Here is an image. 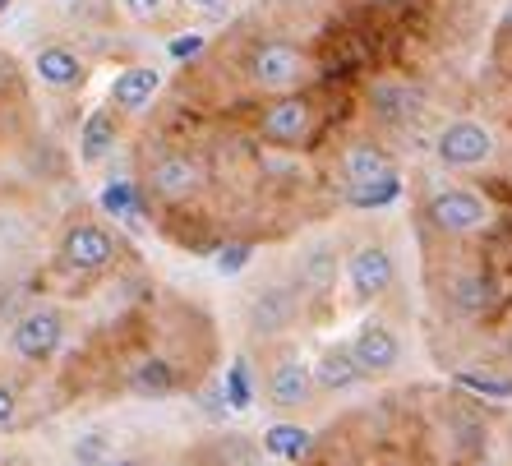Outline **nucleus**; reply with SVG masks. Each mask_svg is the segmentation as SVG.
<instances>
[{
  "instance_id": "nucleus-1",
  "label": "nucleus",
  "mask_w": 512,
  "mask_h": 466,
  "mask_svg": "<svg viewBox=\"0 0 512 466\" xmlns=\"http://www.w3.org/2000/svg\"><path fill=\"white\" fill-rule=\"evenodd\" d=\"M259 370H263V402L277 416H300V411L314 407V397H319L314 370L291 342H263Z\"/></svg>"
},
{
  "instance_id": "nucleus-2",
  "label": "nucleus",
  "mask_w": 512,
  "mask_h": 466,
  "mask_svg": "<svg viewBox=\"0 0 512 466\" xmlns=\"http://www.w3.org/2000/svg\"><path fill=\"white\" fill-rule=\"evenodd\" d=\"M420 222L443 240H480L494 227V204L471 185H439L425 194Z\"/></svg>"
},
{
  "instance_id": "nucleus-3",
  "label": "nucleus",
  "mask_w": 512,
  "mask_h": 466,
  "mask_svg": "<svg viewBox=\"0 0 512 466\" xmlns=\"http://www.w3.org/2000/svg\"><path fill=\"white\" fill-rule=\"evenodd\" d=\"M300 319H305V296L291 277H268L245 300V328L254 342H286Z\"/></svg>"
},
{
  "instance_id": "nucleus-4",
  "label": "nucleus",
  "mask_w": 512,
  "mask_h": 466,
  "mask_svg": "<svg viewBox=\"0 0 512 466\" xmlns=\"http://www.w3.org/2000/svg\"><path fill=\"white\" fill-rule=\"evenodd\" d=\"M116 259H120L116 231H111L107 222H97V217L70 222L56 240V268L70 277H97V273H107Z\"/></svg>"
},
{
  "instance_id": "nucleus-5",
  "label": "nucleus",
  "mask_w": 512,
  "mask_h": 466,
  "mask_svg": "<svg viewBox=\"0 0 512 466\" xmlns=\"http://www.w3.org/2000/svg\"><path fill=\"white\" fill-rule=\"evenodd\" d=\"M245 79H250L259 93L286 97V93H300V88L310 84L314 65H310V56H305L296 42L268 37V42H259V47L250 51V60H245Z\"/></svg>"
},
{
  "instance_id": "nucleus-6",
  "label": "nucleus",
  "mask_w": 512,
  "mask_h": 466,
  "mask_svg": "<svg viewBox=\"0 0 512 466\" xmlns=\"http://www.w3.org/2000/svg\"><path fill=\"white\" fill-rule=\"evenodd\" d=\"M65 337H70V323L65 314L51 310V305H33L28 314L10 323V351L28 365H47L56 360V351L65 347Z\"/></svg>"
},
{
  "instance_id": "nucleus-7",
  "label": "nucleus",
  "mask_w": 512,
  "mask_h": 466,
  "mask_svg": "<svg viewBox=\"0 0 512 466\" xmlns=\"http://www.w3.org/2000/svg\"><path fill=\"white\" fill-rule=\"evenodd\" d=\"M499 144L489 125L480 120H448L439 134H434V157H439L448 171H485L494 162Z\"/></svg>"
},
{
  "instance_id": "nucleus-8",
  "label": "nucleus",
  "mask_w": 512,
  "mask_h": 466,
  "mask_svg": "<svg viewBox=\"0 0 512 466\" xmlns=\"http://www.w3.org/2000/svg\"><path fill=\"white\" fill-rule=\"evenodd\" d=\"M342 273H346V287L360 305H374V300L388 296V287L397 282V259L383 240H365L356 250L342 259Z\"/></svg>"
},
{
  "instance_id": "nucleus-9",
  "label": "nucleus",
  "mask_w": 512,
  "mask_h": 466,
  "mask_svg": "<svg viewBox=\"0 0 512 466\" xmlns=\"http://www.w3.org/2000/svg\"><path fill=\"white\" fill-rule=\"evenodd\" d=\"M314 120H319V111H314V102L305 93L273 97V102L259 111V139L263 144H277V148H300V144H310Z\"/></svg>"
},
{
  "instance_id": "nucleus-10",
  "label": "nucleus",
  "mask_w": 512,
  "mask_h": 466,
  "mask_svg": "<svg viewBox=\"0 0 512 466\" xmlns=\"http://www.w3.org/2000/svg\"><path fill=\"white\" fill-rule=\"evenodd\" d=\"M148 190L162 204H185L203 190V162L190 148H157L148 162Z\"/></svg>"
},
{
  "instance_id": "nucleus-11",
  "label": "nucleus",
  "mask_w": 512,
  "mask_h": 466,
  "mask_svg": "<svg viewBox=\"0 0 512 466\" xmlns=\"http://www.w3.org/2000/svg\"><path fill=\"white\" fill-rule=\"evenodd\" d=\"M337 277H342V250L328 236L310 240L291 263V282L300 287L305 300H328L337 291Z\"/></svg>"
},
{
  "instance_id": "nucleus-12",
  "label": "nucleus",
  "mask_w": 512,
  "mask_h": 466,
  "mask_svg": "<svg viewBox=\"0 0 512 466\" xmlns=\"http://www.w3.org/2000/svg\"><path fill=\"white\" fill-rule=\"evenodd\" d=\"M351 356L365 379H388L402 365V333L388 319H365L351 337Z\"/></svg>"
},
{
  "instance_id": "nucleus-13",
  "label": "nucleus",
  "mask_w": 512,
  "mask_h": 466,
  "mask_svg": "<svg viewBox=\"0 0 512 466\" xmlns=\"http://www.w3.org/2000/svg\"><path fill=\"white\" fill-rule=\"evenodd\" d=\"M443 300H448V310L462 314V319H480V314L499 300V282L485 273V268H457L453 277H448V287H443Z\"/></svg>"
},
{
  "instance_id": "nucleus-14",
  "label": "nucleus",
  "mask_w": 512,
  "mask_h": 466,
  "mask_svg": "<svg viewBox=\"0 0 512 466\" xmlns=\"http://www.w3.org/2000/svg\"><path fill=\"white\" fill-rule=\"evenodd\" d=\"M37 84H47L51 93H79L88 84V65L74 47H42L33 60Z\"/></svg>"
},
{
  "instance_id": "nucleus-15",
  "label": "nucleus",
  "mask_w": 512,
  "mask_h": 466,
  "mask_svg": "<svg viewBox=\"0 0 512 466\" xmlns=\"http://www.w3.org/2000/svg\"><path fill=\"white\" fill-rule=\"evenodd\" d=\"M337 167H342V180L346 190L351 185H370V180H383V176H397V162L393 153L374 139H356V144H346L342 157H337Z\"/></svg>"
},
{
  "instance_id": "nucleus-16",
  "label": "nucleus",
  "mask_w": 512,
  "mask_h": 466,
  "mask_svg": "<svg viewBox=\"0 0 512 466\" xmlns=\"http://www.w3.org/2000/svg\"><path fill=\"white\" fill-rule=\"evenodd\" d=\"M310 370H314V388H319V393H333V397L337 393H351V388H360V383H365L356 356H351V342H328Z\"/></svg>"
},
{
  "instance_id": "nucleus-17",
  "label": "nucleus",
  "mask_w": 512,
  "mask_h": 466,
  "mask_svg": "<svg viewBox=\"0 0 512 466\" xmlns=\"http://www.w3.org/2000/svg\"><path fill=\"white\" fill-rule=\"evenodd\" d=\"M162 88V74L153 65H130V70H120L111 79V93H107V107L120 111V116H134L153 102V93Z\"/></svg>"
},
{
  "instance_id": "nucleus-18",
  "label": "nucleus",
  "mask_w": 512,
  "mask_h": 466,
  "mask_svg": "<svg viewBox=\"0 0 512 466\" xmlns=\"http://www.w3.org/2000/svg\"><path fill=\"white\" fill-rule=\"evenodd\" d=\"M130 393L134 397H148V402H162V397H176L180 388H185V379H180V370L171 365V360L162 356H143L139 365L130 370Z\"/></svg>"
},
{
  "instance_id": "nucleus-19",
  "label": "nucleus",
  "mask_w": 512,
  "mask_h": 466,
  "mask_svg": "<svg viewBox=\"0 0 512 466\" xmlns=\"http://www.w3.org/2000/svg\"><path fill=\"white\" fill-rule=\"evenodd\" d=\"M116 139H120V111L97 107L93 116L84 120V130H79V157H84V167L107 162L111 148H116Z\"/></svg>"
},
{
  "instance_id": "nucleus-20",
  "label": "nucleus",
  "mask_w": 512,
  "mask_h": 466,
  "mask_svg": "<svg viewBox=\"0 0 512 466\" xmlns=\"http://www.w3.org/2000/svg\"><path fill=\"white\" fill-rule=\"evenodd\" d=\"M310 448H314V434L305 425H296V420H277L273 430L263 434V453L277 457V462H305Z\"/></svg>"
},
{
  "instance_id": "nucleus-21",
  "label": "nucleus",
  "mask_w": 512,
  "mask_h": 466,
  "mask_svg": "<svg viewBox=\"0 0 512 466\" xmlns=\"http://www.w3.org/2000/svg\"><path fill=\"white\" fill-rule=\"evenodd\" d=\"M370 102H374V111H379L383 120H393V125H402V120L416 116L420 93H416L411 84H397V79H388V84H374Z\"/></svg>"
},
{
  "instance_id": "nucleus-22",
  "label": "nucleus",
  "mask_w": 512,
  "mask_h": 466,
  "mask_svg": "<svg viewBox=\"0 0 512 466\" xmlns=\"http://www.w3.org/2000/svg\"><path fill=\"white\" fill-rule=\"evenodd\" d=\"M402 194V176H383V180H370V185H351L346 190V204L360 208V213H374V208H388Z\"/></svg>"
},
{
  "instance_id": "nucleus-23",
  "label": "nucleus",
  "mask_w": 512,
  "mask_h": 466,
  "mask_svg": "<svg viewBox=\"0 0 512 466\" xmlns=\"http://www.w3.org/2000/svg\"><path fill=\"white\" fill-rule=\"evenodd\" d=\"M222 397H227L231 411H250L254 407V370H250V360L245 356H236V365L222 374Z\"/></svg>"
},
{
  "instance_id": "nucleus-24",
  "label": "nucleus",
  "mask_w": 512,
  "mask_h": 466,
  "mask_svg": "<svg viewBox=\"0 0 512 466\" xmlns=\"http://www.w3.org/2000/svg\"><path fill=\"white\" fill-rule=\"evenodd\" d=\"M457 388H466V393H480V397H499V402H508V397H512V374H480V370H462V374H457Z\"/></svg>"
},
{
  "instance_id": "nucleus-25",
  "label": "nucleus",
  "mask_w": 512,
  "mask_h": 466,
  "mask_svg": "<svg viewBox=\"0 0 512 466\" xmlns=\"http://www.w3.org/2000/svg\"><path fill=\"white\" fill-rule=\"evenodd\" d=\"M70 457H74V466H102V462H111V434L107 430L79 434V439H74V448H70Z\"/></svg>"
},
{
  "instance_id": "nucleus-26",
  "label": "nucleus",
  "mask_w": 512,
  "mask_h": 466,
  "mask_svg": "<svg viewBox=\"0 0 512 466\" xmlns=\"http://www.w3.org/2000/svg\"><path fill=\"white\" fill-rule=\"evenodd\" d=\"M250 259H254V245H250V240H231V245H222V250H217L213 268L222 277H236V273H245V268H250Z\"/></svg>"
},
{
  "instance_id": "nucleus-27",
  "label": "nucleus",
  "mask_w": 512,
  "mask_h": 466,
  "mask_svg": "<svg viewBox=\"0 0 512 466\" xmlns=\"http://www.w3.org/2000/svg\"><path fill=\"white\" fill-rule=\"evenodd\" d=\"M102 204H107V213H111V217H125V222H134V217H139V194H134L130 180L111 185V190L102 194ZM134 227H139V222H134Z\"/></svg>"
},
{
  "instance_id": "nucleus-28",
  "label": "nucleus",
  "mask_w": 512,
  "mask_h": 466,
  "mask_svg": "<svg viewBox=\"0 0 512 466\" xmlns=\"http://www.w3.org/2000/svg\"><path fill=\"white\" fill-rule=\"evenodd\" d=\"M120 5H125L139 24H162L171 14V0H120Z\"/></svg>"
},
{
  "instance_id": "nucleus-29",
  "label": "nucleus",
  "mask_w": 512,
  "mask_h": 466,
  "mask_svg": "<svg viewBox=\"0 0 512 466\" xmlns=\"http://www.w3.org/2000/svg\"><path fill=\"white\" fill-rule=\"evenodd\" d=\"M203 47H208L203 33H180V37H171V60H194Z\"/></svg>"
},
{
  "instance_id": "nucleus-30",
  "label": "nucleus",
  "mask_w": 512,
  "mask_h": 466,
  "mask_svg": "<svg viewBox=\"0 0 512 466\" xmlns=\"http://www.w3.org/2000/svg\"><path fill=\"white\" fill-rule=\"evenodd\" d=\"M14 420H19V393L14 383H0V430H10Z\"/></svg>"
},
{
  "instance_id": "nucleus-31",
  "label": "nucleus",
  "mask_w": 512,
  "mask_h": 466,
  "mask_svg": "<svg viewBox=\"0 0 512 466\" xmlns=\"http://www.w3.org/2000/svg\"><path fill=\"white\" fill-rule=\"evenodd\" d=\"M185 5H194V10H203V14H227L231 10V0H185Z\"/></svg>"
},
{
  "instance_id": "nucleus-32",
  "label": "nucleus",
  "mask_w": 512,
  "mask_h": 466,
  "mask_svg": "<svg viewBox=\"0 0 512 466\" xmlns=\"http://www.w3.org/2000/svg\"><path fill=\"white\" fill-rule=\"evenodd\" d=\"M231 466H273V457H268V453H254V448H245V453H240Z\"/></svg>"
},
{
  "instance_id": "nucleus-33",
  "label": "nucleus",
  "mask_w": 512,
  "mask_h": 466,
  "mask_svg": "<svg viewBox=\"0 0 512 466\" xmlns=\"http://www.w3.org/2000/svg\"><path fill=\"white\" fill-rule=\"evenodd\" d=\"M14 84V65H10V60H5V56H0V93H5V88H10Z\"/></svg>"
},
{
  "instance_id": "nucleus-34",
  "label": "nucleus",
  "mask_w": 512,
  "mask_h": 466,
  "mask_svg": "<svg viewBox=\"0 0 512 466\" xmlns=\"http://www.w3.org/2000/svg\"><path fill=\"white\" fill-rule=\"evenodd\" d=\"M102 466H148L143 457H111V462H102Z\"/></svg>"
},
{
  "instance_id": "nucleus-35",
  "label": "nucleus",
  "mask_w": 512,
  "mask_h": 466,
  "mask_svg": "<svg viewBox=\"0 0 512 466\" xmlns=\"http://www.w3.org/2000/svg\"><path fill=\"white\" fill-rule=\"evenodd\" d=\"M162 466H194L190 457H171V462H162Z\"/></svg>"
},
{
  "instance_id": "nucleus-36",
  "label": "nucleus",
  "mask_w": 512,
  "mask_h": 466,
  "mask_svg": "<svg viewBox=\"0 0 512 466\" xmlns=\"http://www.w3.org/2000/svg\"><path fill=\"white\" fill-rule=\"evenodd\" d=\"M374 5H402V0H374Z\"/></svg>"
},
{
  "instance_id": "nucleus-37",
  "label": "nucleus",
  "mask_w": 512,
  "mask_h": 466,
  "mask_svg": "<svg viewBox=\"0 0 512 466\" xmlns=\"http://www.w3.org/2000/svg\"><path fill=\"white\" fill-rule=\"evenodd\" d=\"M503 24H508V28H512V0H508V19H503Z\"/></svg>"
},
{
  "instance_id": "nucleus-38",
  "label": "nucleus",
  "mask_w": 512,
  "mask_h": 466,
  "mask_svg": "<svg viewBox=\"0 0 512 466\" xmlns=\"http://www.w3.org/2000/svg\"><path fill=\"white\" fill-rule=\"evenodd\" d=\"M0 10H10V0H0Z\"/></svg>"
},
{
  "instance_id": "nucleus-39",
  "label": "nucleus",
  "mask_w": 512,
  "mask_h": 466,
  "mask_svg": "<svg viewBox=\"0 0 512 466\" xmlns=\"http://www.w3.org/2000/svg\"><path fill=\"white\" fill-rule=\"evenodd\" d=\"M476 466H499V462H476Z\"/></svg>"
}]
</instances>
